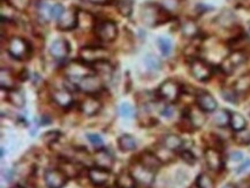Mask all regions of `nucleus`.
I'll return each mask as SVG.
<instances>
[{
    "label": "nucleus",
    "mask_w": 250,
    "mask_h": 188,
    "mask_svg": "<svg viewBox=\"0 0 250 188\" xmlns=\"http://www.w3.org/2000/svg\"><path fill=\"white\" fill-rule=\"evenodd\" d=\"M141 19L148 27H157L171 20V13L162 5L148 2L141 7Z\"/></svg>",
    "instance_id": "obj_1"
},
{
    "label": "nucleus",
    "mask_w": 250,
    "mask_h": 188,
    "mask_svg": "<svg viewBox=\"0 0 250 188\" xmlns=\"http://www.w3.org/2000/svg\"><path fill=\"white\" fill-rule=\"evenodd\" d=\"M63 72H65L66 78L69 80L72 84H78L82 79L85 78V76L91 75L95 73L94 68L90 67V65H88V63H83L81 59L70 62L68 65L65 67Z\"/></svg>",
    "instance_id": "obj_2"
},
{
    "label": "nucleus",
    "mask_w": 250,
    "mask_h": 188,
    "mask_svg": "<svg viewBox=\"0 0 250 188\" xmlns=\"http://www.w3.org/2000/svg\"><path fill=\"white\" fill-rule=\"evenodd\" d=\"M7 52L9 56L18 60H27L33 52V47L27 40L14 36L8 41Z\"/></svg>",
    "instance_id": "obj_3"
},
{
    "label": "nucleus",
    "mask_w": 250,
    "mask_h": 188,
    "mask_svg": "<svg viewBox=\"0 0 250 188\" xmlns=\"http://www.w3.org/2000/svg\"><path fill=\"white\" fill-rule=\"evenodd\" d=\"M129 171L130 173L133 174L137 186L143 188H150L152 186L153 181H155L156 172L144 167V165L141 164L137 159L131 163Z\"/></svg>",
    "instance_id": "obj_4"
},
{
    "label": "nucleus",
    "mask_w": 250,
    "mask_h": 188,
    "mask_svg": "<svg viewBox=\"0 0 250 188\" xmlns=\"http://www.w3.org/2000/svg\"><path fill=\"white\" fill-rule=\"evenodd\" d=\"M94 31L97 40L103 43H112L118 37V25L112 20L96 22Z\"/></svg>",
    "instance_id": "obj_5"
},
{
    "label": "nucleus",
    "mask_w": 250,
    "mask_h": 188,
    "mask_svg": "<svg viewBox=\"0 0 250 188\" xmlns=\"http://www.w3.org/2000/svg\"><path fill=\"white\" fill-rule=\"evenodd\" d=\"M110 52L103 46H96V45H89V46H83L79 52L80 59L83 63H88V65H95L99 62H104L107 60Z\"/></svg>",
    "instance_id": "obj_6"
},
{
    "label": "nucleus",
    "mask_w": 250,
    "mask_h": 188,
    "mask_svg": "<svg viewBox=\"0 0 250 188\" xmlns=\"http://www.w3.org/2000/svg\"><path fill=\"white\" fill-rule=\"evenodd\" d=\"M190 73L197 81L204 82L212 76L213 67L203 59L194 58L190 63Z\"/></svg>",
    "instance_id": "obj_7"
},
{
    "label": "nucleus",
    "mask_w": 250,
    "mask_h": 188,
    "mask_svg": "<svg viewBox=\"0 0 250 188\" xmlns=\"http://www.w3.org/2000/svg\"><path fill=\"white\" fill-rule=\"evenodd\" d=\"M158 94L159 97L167 103H175L181 95V85L174 80H166L160 84Z\"/></svg>",
    "instance_id": "obj_8"
},
{
    "label": "nucleus",
    "mask_w": 250,
    "mask_h": 188,
    "mask_svg": "<svg viewBox=\"0 0 250 188\" xmlns=\"http://www.w3.org/2000/svg\"><path fill=\"white\" fill-rule=\"evenodd\" d=\"M78 88L81 91L85 92V94L96 95L103 90V88H104V81H103L101 75L94 73V74L88 75L84 79H82L78 84Z\"/></svg>",
    "instance_id": "obj_9"
},
{
    "label": "nucleus",
    "mask_w": 250,
    "mask_h": 188,
    "mask_svg": "<svg viewBox=\"0 0 250 188\" xmlns=\"http://www.w3.org/2000/svg\"><path fill=\"white\" fill-rule=\"evenodd\" d=\"M68 180L69 178L59 167L47 168L44 172V181L47 188H63Z\"/></svg>",
    "instance_id": "obj_10"
},
{
    "label": "nucleus",
    "mask_w": 250,
    "mask_h": 188,
    "mask_svg": "<svg viewBox=\"0 0 250 188\" xmlns=\"http://www.w3.org/2000/svg\"><path fill=\"white\" fill-rule=\"evenodd\" d=\"M204 161L207 167L213 172H220L225 167V159L222 150L214 148H207L204 151Z\"/></svg>",
    "instance_id": "obj_11"
},
{
    "label": "nucleus",
    "mask_w": 250,
    "mask_h": 188,
    "mask_svg": "<svg viewBox=\"0 0 250 188\" xmlns=\"http://www.w3.org/2000/svg\"><path fill=\"white\" fill-rule=\"evenodd\" d=\"M92 158H94V165L97 167L111 171L114 167L115 157L107 148L97 149L92 155Z\"/></svg>",
    "instance_id": "obj_12"
},
{
    "label": "nucleus",
    "mask_w": 250,
    "mask_h": 188,
    "mask_svg": "<svg viewBox=\"0 0 250 188\" xmlns=\"http://www.w3.org/2000/svg\"><path fill=\"white\" fill-rule=\"evenodd\" d=\"M247 56L243 51H232L222 63V69L226 74H230L238 68L239 66H241L243 63H246Z\"/></svg>",
    "instance_id": "obj_13"
},
{
    "label": "nucleus",
    "mask_w": 250,
    "mask_h": 188,
    "mask_svg": "<svg viewBox=\"0 0 250 188\" xmlns=\"http://www.w3.org/2000/svg\"><path fill=\"white\" fill-rule=\"evenodd\" d=\"M76 27H79V11L75 8L67 9L58 20V28L62 31H69Z\"/></svg>",
    "instance_id": "obj_14"
},
{
    "label": "nucleus",
    "mask_w": 250,
    "mask_h": 188,
    "mask_svg": "<svg viewBox=\"0 0 250 188\" xmlns=\"http://www.w3.org/2000/svg\"><path fill=\"white\" fill-rule=\"evenodd\" d=\"M80 110L86 117H94L102 110V103L95 95H89L81 102Z\"/></svg>",
    "instance_id": "obj_15"
},
{
    "label": "nucleus",
    "mask_w": 250,
    "mask_h": 188,
    "mask_svg": "<svg viewBox=\"0 0 250 188\" xmlns=\"http://www.w3.org/2000/svg\"><path fill=\"white\" fill-rule=\"evenodd\" d=\"M111 171L105 170V168L91 167L88 168V179L95 186H105L110 179Z\"/></svg>",
    "instance_id": "obj_16"
},
{
    "label": "nucleus",
    "mask_w": 250,
    "mask_h": 188,
    "mask_svg": "<svg viewBox=\"0 0 250 188\" xmlns=\"http://www.w3.org/2000/svg\"><path fill=\"white\" fill-rule=\"evenodd\" d=\"M70 52V44L65 38L56 40L50 46V55L57 60L66 59Z\"/></svg>",
    "instance_id": "obj_17"
},
{
    "label": "nucleus",
    "mask_w": 250,
    "mask_h": 188,
    "mask_svg": "<svg viewBox=\"0 0 250 188\" xmlns=\"http://www.w3.org/2000/svg\"><path fill=\"white\" fill-rule=\"evenodd\" d=\"M196 105L205 113L214 112L218 107V103L212 95L209 92H200L196 96Z\"/></svg>",
    "instance_id": "obj_18"
},
{
    "label": "nucleus",
    "mask_w": 250,
    "mask_h": 188,
    "mask_svg": "<svg viewBox=\"0 0 250 188\" xmlns=\"http://www.w3.org/2000/svg\"><path fill=\"white\" fill-rule=\"evenodd\" d=\"M185 116L188 118L189 123L191 124L194 129L201 128L207 122V116H205L204 111H202L197 105H195L193 107H189L185 111Z\"/></svg>",
    "instance_id": "obj_19"
},
{
    "label": "nucleus",
    "mask_w": 250,
    "mask_h": 188,
    "mask_svg": "<svg viewBox=\"0 0 250 188\" xmlns=\"http://www.w3.org/2000/svg\"><path fill=\"white\" fill-rule=\"evenodd\" d=\"M82 167H84L78 162L73 161V159L62 157V162H60L59 168L63 171V173L66 174L69 179H74V178H78L80 174H81Z\"/></svg>",
    "instance_id": "obj_20"
},
{
    "label": "nucleus",
    "mask_w": 250,
    "mask_h": 188,
    "mask_svg": "<svg viewBox=\"0 0 250 188\" xmlns=\"http://www.w3.org/2000/svg\"><path fill=\"white\" fill-rule=\"evenodd\" d=\"M137 161H139L142 165H144L146 167H148L150 170L155 172L158 171L163 164V162L160 161L158 156L156 155V152L149 151V150L141 152L139 158H137Z\"/></svg>",
    "instance_id": "obj_21"
},
{
    "label": "nucleus",
    "mask_w": 250,
    "mask_h": 188,
    "mask_svg": "<svg viewBox=\"0 0 250 188\" xmlns=\"http://www.w3.org/2000/svg\"><path fill=\"white\" fill-rule=\"evenodd\" d=\"M51 100L56 103L58 106L67 109L73 104V95L67 89H57L51 92Z\"/></svg>",
    "instance_id": "obj_22"
},
{
    "label": "nucleus",
    "mask_w": 250,
    "mask_h": 188,
    "mask_svg": "<svg viewBox=\"0 0 250 188\" xmlns=\"http://www.w3.org/2000/svg\"><path fill=\"white\" fill-rule=\"evenodd\" d=\"M115 187L117 188H136L137 184L129 170H121L115 177Z\"/></svg>",
    "instance_id": "obj_23"
},
{
    "label": "nucleus",
    "mask_w": 250,
    "mask_h": 188,
    "mask_svg": "<svg viewBox=\"0 0 250 188\" xmlns=\"http://www.w3.org/2000/svg\"><path fill=\"white\" fill-rule=\"evenodd\" d=\"M162 146L165 148L169 149L171 151H180L184 146V140L178 134H166L164 138L162 139Z\"/></svg>",
    "instance_id": "obj_24"
},
{
    "label": "nucleus",
    "mask_w": 250,
    "mask_h": 188,
    "mask_svg": "<svg viewBox=\"0 0 250 188\" xmlns=\"http://www.w3.org/2000/svg\"><path fill=\"white\" fill-rule=\"evenodd\" d=\"M118 146L123 152L134 151L137 146L136 139L130 134H124L118 139Z\"/></svg>",
    "instance_id": "obj_25"
},
{
    "label": "nucleus",
    "mask_w": 250,
    "mask_h": 188,
    "mask_svg": "<svg viewBox=\"0 0 250 188\" xmlns=\"http://www.w3.org/2000/svg\"><path fill=\"white\" fill-rule=\"evenodd\" d=\"M0 84H1V88L6 90L15 89V76L11 69L5 68V67L0 69Z\"/></svg>",
    "instance_id": "obj_26"
},
{
    "label": "nucleus",
    "mask_w": 250,
    "mask_h": 188,
    "mask_svg": "<svg viewBox=\"0 0 250 188\" xmlns=\"http://www.w3.org/2000/svg\"><path fill=\"white\" fill-rule=\"evenodd\" d=\"M229 126L234 132L247 128V120L246 118L242 116L241 113L238 112H230V119H229Z\"/></svg>",
    "instance_id": "obj_27"
},
{
    "label": "nucleus",
    "mask_w": 250,
    "mask_h": 188,
    "mask_svg": "<svg viewBox=\"0 0 250 188\" xmlns=\"http://www.w3.org/2000/svg\"><path fill=\"white\" fill-rule=\"evenodd\" d=\"M229 119H230V111L223 109L219 110L218 112L214 113L213 116V123L214 125L224 128V127L229 125Z\"/></svg>",
    "instance_id": "obj_28"
},
{
    "label": "nucleus",
    "mask_w": 250,
    "mask_h": 188,
    "mask_svg": "<svg viewBox=\"0 0 250 188\" xmlns=\"http://www.w3.org/2000/svg\"><path fill=\"white\" fill-rule=\"evenodd\" d=\"M8 91V96H7V101L9 103L14 105L17 107H23L25 104V98L23 92L18 90V89H12V90H7Z\"/></svg>",
    "instance_id": "obj_29"
},
{
    "label": "nucleus",
    "mask_w": 250,
    "mask_h": 188,
    "mask_svg": "<svg viewBox=\"0 0 250 188\" xmlns=\"http://www.w3.org/2000/svg\"><path fill=\"white\" fill-rule=\"evenodd\" d=\"M234 89H235L238 94H243L250 90V72L247 74L240 76L236 80L235 84H234Z\"/></svg>",
    "instance_id": "obj_30"
},
{
    "label": "nucleus",
    "mask_w": 250,
    "mask_h": 188,
    "mask_svg": "<svg viewBox=\"0 0 250 188\" xmlns=\"http://www.w3.org/2000/svg\"><path fill=\"white\" fill-rule=\"evenodd\" d=\"M96 20L91 13L85 11L79 12V25L83 28H94Z\"/></svg>",
    "instance_id": "obj_31"
},
{
    "label": "nucleus",
    "mask_w": 250,
    "mask_h": 188,
    "mask_svg": "<svg viewBox=\"0 0 250 188\" xmlns=\"http://www.w3.org/2000/svg\"><path fill=\"white\" fill-rule=\"evenodd\" d=\"M233 140L236 145L239 146H249L250 145V130L247 128L238 130V132H234Z\"/></svg>",
    "instance_id": "obj_32"
},
{
    "label": "nucleus",
    "mask_w": 250,
    "mask_h": 188,
    "mask_svg": "<svg viewBox=\"0 0 250 188\" xmlns=\"http://www.w3.org/2000/svg\"><path fill=\"white\" fill-rule=\"evenodd\" d=\"M196 187L197 188H216V184H214V180L211 178L209 174L205 173H200L196 178Z\"/></svg>",
    "instance_id": "obj_33"
},
{
    "label": "nucleus",
    "mask_w": 250,
    "mask_h": 188,
    "mask_svg": "<svg viewBox=\"0 0 250 188\" xmlns=\"http://www.w3.org/2000/svg\"><path fill=\"white\" fill-rule=\"evenodd\" d=\"M94 68L95 73H98V75H111L112 72H113V67L107 60H104V62H99L95 65L91 66Z\"/></svg>",
    "instance_id": "obj_34"
},
{
    "label": "nucleus",
    "mask_w": 250,
    "mask_h": 188,
    "mask_svg": "<svg viewBox=\"0 0 250 188\" xmlns=\"http://www.w3.org/2000/svg\"><path fill=\"white\" fill-rule=\"evenodd\" d=\"M181 31L185 36L187 37H195L198 34V28L197 24L194 21L187 20L185 21L181 25Z\"/></svg>",
    "instance_id": "obj_35"
},
{
    "label": "nucleus",
    "mask_w": 250,
    "mask_h": 188,
    "mask_svg": "<svg viewBox=\"0 0 250 188\" xmlns=\"http://www.w3.org/2000/svg\"><path fill=\"white\" fill-rule=\"evenodd\" d=\"M117 8L120 15L125 18L130 17L131 12H133V0H119L117 4Z\"/></svg>",
    "instance_id": "obj_36"
},
{
    "label": "nucleus",
    "mask_w": 250,
    "mask_h": 188,
    "mask_svg": "<svg viewBox=\"0 0 250 188\" xmlns=\"http://www.w3.org/2000/svg\"><path fill=\"white\" fill-rule=\"evenodd\" d=\"M158 47L163 56H168L172 51V41L167 37H159L157 41Z\"/></svg>",
    "instance_id": "obj_37"
},
{
    "label": "nucleus",
    "mask_w": 250,
    "mask_h": 188,
    "mask_svg": "<svg viewBox=\"0 0 250 188\" xmlns=\"http://www.w3.org/2000/svg\"><path fill=\"white\" fill-rule=\"evenodd\" d=\"M144 63H146V68L150 69V71H158V69L162 67V62L158 57L155 55H148L144 58Z\"/></svg>",
    "instance_id": "obj_38"
},
{
    "label": "nucleus",
    "mask_w": 250,
    "mask_h": 188,
    "mask_svg": "<svg viewBox=\"0 0 250 188\" xmlns=\"http://www.w3.org/2000/svg\"><path fill=\"white\" fill-rule=\"evenodd\" d=\"M60 138H62V133L60 132H58V130H49V132H46L42 136V140H43L44 143L51 146L59 141Z\"/></svg>",
    "instance_id": "obj_39"
},
{
    "label": "nucleus",
    "mask_w": 250,
    "mask_h": 188,
    "mask_svg": "<svg viewBox=\"0 0 250 188\" xmlns=\"http://www.w3.org/2000/svg\"><path fill=\"white\" fill-rule=\"evenodd\" d=\"M239 94L234 88H224L222 89V97L229 103L235 104L238 102Z\"/></svg>",
    "instance_id": "obj_40"
},
{
    "label": "nucleus",
    "mask_w": 250,
    "mask_h": 188,
    "mask_svg": "<svg viewBox=\"0 0 250 188\" xmlns=\"http://www.w3.org/2000/svg\"><path fill=\"white\" fill-rule=\"evenodd\" d=\"M180 157L185 163L188 165H194L196 163V156L194 155V152L191 150H188V149H181L180 150Z\"/></svg>",
    "instance_id": "obj_41"
},
{
    "label": "nucleus",
    "mask_w": 250,
    "mask_h": 188,
    "mask_svg": "<svg viewBox=\"0 0 250 188\" xmlns=\"http://www.w3.org/2000/svg\"><path fill=\"white\" fill-rule=\"evenodd\" d=\"M66 9L63 8V6L62 4H54L51 6V8H50V18L59 20L60 17H62Z\"/></svg>",
    "instance_id": "obj_42"
},
{
    "label": "nucleus",
    "mask_w": 250,
    "mask_h": 188,
    "mask_svg": "<svg viewBox=\"0 0 250 188\" xmlns=\"http://www.w3.org/2000/svg\"><path fill=\"white\" fill-rule=\"evenodd\" d=\"M181 5V0H162V6L167 11L174 12L176 9H179Z\"/></svg>",
    "instance_id": "obj_43"
},
{
    "label": "nucleus",
    "mask_w": 250,
    "mask_h": 188,
    "mask_svg": "<svg viewBox=\"0 0 250 188\" xmlns=\"http://www.w3.org/2000/svg\"><path fill=\"white\" fill-rule=\"evenodd\" d=\"M119 113L121 117H125V118H131L134 117V107L131 106L129 103H123L119 106Z\"/></svg>",
    "instance_id": "obj_44"
},
{
    "label": "nucleus",
    "mask_w": 250,
    "mask_h": 188,
    "mask_svg": "<svg viewBox=\"0 0 250 188\" xmlns=\"http://www.w3.org/2000/svg\"><path fill=\"white\" fill-rule=\"evenodd\" d=\"M86 139H88L89 142H90L94 146H96L97 149L103 148V139L99 134L88 133L86 134Z\"/></svg>",
    "instance_id": "obj_45"
},
{
    "label": "nucleus",
    "mask_w": 250,
    "mask_h": 188,
    "mask_svg": "<svg viewBox=\"0 0 250 188\" xmlns=\"http://www.w3.org/2000/svg\"><path fill=\"white\" fill-rule=\"evenodd\" d=\"M7 1L13 9H17V11H23L29 5V0H7Z\"/></svg>",
    "instance_id": "obj_46"
},
{
    "label": "nucleus",
    "mask_w": 250,
    "mask_h": 188,
    "mask_svg": "<svg viewBox=\"0 0 250 188\" xmlns=\"http://www.w3.org/2000/svg\"><path fill=\"white\" fill-rule=\"evenodd\" d=\"M160 114L165 118H171L173 114H174V107H173L171 104L165 105L162 109V111H160Z\"/></svg>",
    "instance_id": "obj_47"
},
{
    "label": "nucleus",
    "mask_w": 250,
    "mask_h": 188,
    "mask_svg": "<svg viewBox=\"0 0 250 188\" xmlns=\"http://www.w3.org/2000/svg\"><path fill=\"white\" fill-rule=\"evenodd\" d=\"M250 167V158H247L242 162L241 164L239 165L238 168H236V174H241L243 172H246Z\"/></svg>",
    "instance_id": "obj_48"
},
{
    "label": "nucleus",
    "mask_w": 250,
    "mask_h": 188,
    "mask_svg": "<svg viewBox=\"0 0 250 188\" xmlns=\"http://www.w3.org/2000/svg\"><path fill=\"white\" fill-rule=\"evenodd\" d=\"M229 158H230V161H233V162H241L243 159V154L241 151H238V150L232 151L229 154Z\"/></svg>",
    "instance_id": "obj_49"
},
{
    "label": "nucleus",
    "mask_w": 250,
    "mask_h": 188,
    "mask_svg": "<svg viewBox=\"0 0 250 188\" xmlns=\"http://www.w3.org/2000/svg\"><path fill=\"white\" fill-rule=\"evenodd\" d=\"M88 1L95 5H106V4H110L111 0H88Z\"/></svg>",
    "instance_id": "obj_50"
},
{
    "label": "nucleus",
    "mask_w": 250,
    "mask_h": 188,
    "mask_svg": "<svg viewBox=\"0 0 250 188\" xmlns=\"http://www.w3.org/2000/svg\"><path fill=\"white\" fill-rule=\"evenodd\" d=\"M223 188H238V186H235V185H234V184H230L229 183V184H226Z\"/></svg>",
    "instance_id": "obj_51"
},
{
    "label": "nucleus",
    "mask_w": 250,
    "mask_h": 188,
    "mask_svg": "<svg viewBox=\"0 0 250 188\" xmlns=\"http://www.w3.org/2000/svg\"><path fill=\"white\" fill-rule=\"evenodd\" d=\"M4 155H5V149L1 148V157H4Z\"/></svg>",
    "instance_id": "obj_52"
},
{
    "label": "nucleus",
    "mask_w": 250,
    "mask_h": 188,
    "mask_svg": "<svg viewBox=\"0 0 250 188\" xmlns=\"http://www.w3.org/2000/svg\"><path fill=\"white\" fill-rule=\"evenodd\" d=\"M247 36H248L249 40H250V25H249V28H248V34H247Z\"/></svg>",
    "instance_id": "obj_53"
},
{
    "label": "nucleus",
    "mask_w": 250,
    "mask_h": 188,
    "mask_svg": "<svg viewBox=\"0 0 250 188\" xmlns=\"http://www.w3.org/2000/svg\"><path fill=\"white\" fill-rule=\"evenodd\" d=\"M13 188H24V187H22V186H20V185H17V186H14Z\"/></svg>",
    "instance_id": "obj_54"
},
{
    "label": "nucleus",
    "mask_w": 250,
    "mask_h": 188,
    "mask_svg": "<svg viewBox=\"0 0 250 188\" xmlns=\"http://www.w3.org/2000/svg\"><path fill=\"white\" fill-rule=\"evenodd\" d=\"M96 188H107L106 186H96Z\"/></svg>",
    "instance_id": "obj_55"
}]
</instances>
